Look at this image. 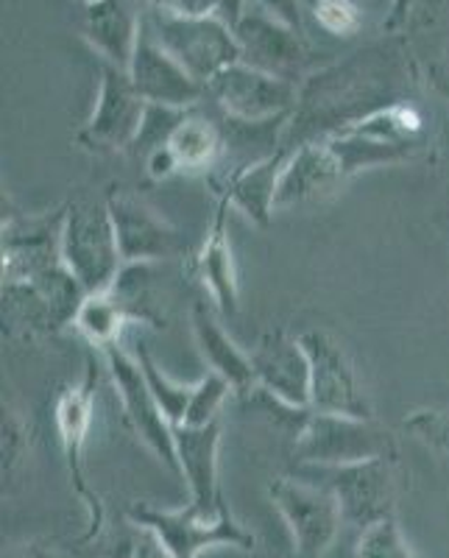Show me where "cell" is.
<instances>
[{
	"label": "cell",
	"mask_w": 449,
	"mask_h": 558,
	"mask_svg": "<svg viewBox=\"0 0 449 558\" xmlns=\"http://www.w3.org/2000/svg\"><path fill=\"white\" fill-rule=\"evenodd\" d=\"M84 299L82 282L59 263L28 279L3 282V327L20 341L57 336L76 322Z\"/></svg>",
	"instance_id": "cell-1"
},
{
	"label": "cell",
	"mask_w": 449,
	"mask_h": 558,
	"mask_svg": "<svg viewBox=\"0 0 449 558\" xmlns=\"http://www.w3.org/2000/svg\"><path fill=\"white\" fill-rule=\"evenodd\" d=\"M293 452L302 466H347L374 458H399V441L374 416H343L311 408Z\"/></svg>",
	"instance_id": "cell-2"
},
{
	"label": "cell",
	"mask_w": 449,
	"mask_h": 558,
	"mask_svg": "<svg viewBox=\"0 0 449 558\" xmlns=\"http://www.w3.org/2000/svg\"><path fill=\"white\" fill-rule=\"evenodd\" d=\"M62 263L87 293L107 291L121 277L126 263L107 198H76L64 207Z\"/></svg>",
	"instance_id": "cell-3"
},
{
	"label": "cell",
	"mask_w": 449,
	"mask_h": 558,
	"mask_svg": "<svg viewBox=\"0 0 449 558\" xmlns=\"http://www.w3.org/2000/svg\"><path fill=\"white\" fill-rule=\"evenodd\" d=\"M143 17L157 43L204 87L223 68L241 62V45L234 37V28L221 14L182 17V14L146 9Z\"/></svg>",
	"instance_id": "cell-4"
},
{
	"label": "cell",
	"mask_w": 449,
	"mask_h": 558,
	"mask_svg": "<svg viewBox=\"0 0 449 558\" xmlns=\"http://www.w3.org/2000/svg\"><path fill=\"white\" fill-rule=\"evenodd\" d=\"M302 477L336 495L343 525L366 531L388 517H397V458H374L347 466H304Z\"/></svg>",
	"instance_id": "cell-5"
},
{
	"label": "cell",
	"mask_w": 449,
	"mask_h": 558,
	"mask_svg": "<svg viewBox=\"0 0 449 558\" xmlns=\"http://www.w3.org/2000/svg\"><path fill=\"white\" fill-rule=\"evenodd\" d=\"M129 520L151 527L165 545V550L173 558H198L209 547H238V550H252L254 533L246 531L234 520L229 506H223L218 514H207L198 506L187 502L177 511H165L154 506H132Z\"/></svg>",
	"instance_id": "cell-6"
},
{
	"label": "cell",
	"mask_w": 449,
	"mask_h": 558,
	"mask_svg": "<svg viewBox=\"0 0 449 558\" xmlns=\"http://www.w3.org/2000/svg\"><path fill=\"white\" fill-rule=\"evenodd\" d=\"M96 383L98 372L93 357L87 361V375L76 386H64L53 405V422L59 430V445H62L64 461H68L70 483L76 488V495L82 497L84 508H87V533L84 542H93L101 536L104 522H107V508H104L101 497L93 492L87 483V472H84V447H87L89 427L96 418Z\"/></svg>",
	"instance_id": "cell-7"
},
{
	"label": "cell",
	"mask_w": 449,
	"mask_h": 558,
	"mask_svg": "<svg viewBox=\"0 0 449 558\" xmlns=\"http://www.w3.org/2000/svg\"><path fill=\"white\" fill-rule=\"evenodd\" d=\"M277 508L293 536L296 558H324L338 542L343 514L336 495L307 477H277L268 486Z\"/></svg>",
	"instance_id": "cell-8"
},
{
	"label": "cell",
	"mask_w": 449,
	"mask_h": 558,
	"mask_svg": "<svg viewBox=\"0 0 449 558\" xmlns=\"http://www.w3.org/2000/svg\"><path fill=\"white\" fill-rule=\"evenodd\" d=\"M204 89L207 98L238 123L288 121L299 104L296 82L274 76L243 59L223 68Z\"/></svg>",
	"instance_id": "cell-9"
},
{
	"label": "cell",
	"mask_w": 449,
	"mask_h": 558,
	"mask_svg": "<svg viewBox=\"0 0 449 558\" xmlns=\"http://www.w3.org/2000/svg\"><path fill=\"white\" fill-rule=\"evenodd\" d=\"M101 352L132 430L137 433L139 441L157 456V461H162L168 470L179 475L173 425L165 418L162 408H159L157 397L151 393V386H148L146 375H143V368H139L134 352H126L123 341L112 343V347L101 349Z\"/></svg>",
	"instance_id": "cell-10"
},
{
	"label": "cell",
	"mask_w": 449,
	"mask_h": 558,
	"mask_svg": "<svg viewBox=\"0 0 449 558\" xmlns=\"http://www.w3.org/2000/svg\"><path fill=\"white\" fill-rule=\"evenodd\" d=\"M148 101L134 89L129 70L101 62L96 109L78 132V143L89 151H123L137 140Z\"/></svg>",
	"instance_id": "cell-11"
},
{
	"label": "cell",
	"mask_w": 449,
	"mask_h": 558,
	"mask_svg": "<svg viewBox=\"0 0 449 558\" xmlns=\"http://www.w3.org/2000/svg\"><path fill=\"white\" fill-rule=\"evenodd\" d=\"M311 357V408L343 416H374L366 393L357 383V372L347 347L327 330H304L302 336Z\"/></svg>",
	"instance_id": "cell-12"
},
{
	"label": "cell",
	"mask_w": 449,
	"mask_h": 558,
	"mask_svg": "<svg viewBox=\"0 0 449 558\" xmlns=\"http://www.w3.org/2000/svg\"><path fill=\"white\" fill-rule=\"evenodd\" d=\"M118 246L126 266H151L184 254V238L171 221L132 193L112 191L107 196Z\"/></svg>",
	"instance_id": "cell-13"
},
{
	"label": "cell",
	"mask_w": 449,
	"mask_h": 558,
	"mask_svg": "<svg viewBox=\"0 0 449 558\" xmlns=\"http://www.w3.org/2000/svg\"><path fill=\"white\" fill-rule=\"evenodd\" d=\"M248 357L263 391L291 408H311V357L302 338L286 330H268L259 336Z\"/></svg>",
	"instance_id": "cell-14"
},
{
	"label": "cell",
	"mask_w": 449,
	"mask_h": 558,
	"mask_svg": "<svg viewBox=\"0 0 449 558\" xmlns=\"http://www.w3.org/2000/svg\"><path fill=\"white\" fill-rule=\"evenodd\" d=\"M234 37L241 45L243 62L274 73L279 78H288V82H296L304 62H307L302 32H296V28H291L288 23L271 17V14L257 7L246 9L243 17L234 23Z\"/></svg>",
	"instance_id": "cell-15"
},
{
	"label": "cell",
	"mask_w": 449,
	"mask_h": 558,
	"mask_svg": "<svg viewBox=\"0 0 449 558\" xmlns=\"http://www.w3.org/2000/svg\"><path fill=\"white\" fill-rule=\"evenodd\" d=\"M129 76H132L134 89L146 98L148 104H168V107H198V101L207 98L204 84L196 78L165 51L157 37L148 28L146 17H143V32H139L137 48H134V59L129 64Z\"/></svg>",
	"instance_id": "cell-16"
},
{
	"label": "cell",
	"mask_w": 449,
	"mask_h": 558,
	"mask_svg": "<svg viewBox=\"0 0 449 558\" xmlns=\"http://www.w3.org/2000/svg\"><path fill=\"white\" fill-rule=\"evenodd\" d=\"M343 182H347V173H343L341 159H338L336 148L329 146L327 137L302 143V146L291 148L286 171L279 177L277 209L316 202V198L338 191Z\"/></svg>",
	"instance_id": "cell-17"
},
{
	"label": "cell",
	"mask_w": 449,
	"mask_h": 558,
	"mask_svg": "<svg viewBox=\"0 0 449 558\" xmlns=\"http://www.w3.org/2000/svg\"><path fill=\"white\" fill-rule=\"evenodd\" d=\"M177 438V458L179 475L187 481L191 488V502L207 514H218L227 502L218 486V447H221V418L209 422L204 427L177 425L173 427Z\"/></svg>",
	"instance_id": "cell-18"
},
{
	"label": "cell",
	"mask_w": 449,
	"mask_h": 558,
	"mask_svg": "<svg viewBox=\"0 0 449 558\" xmlns=\"http://www.w3.org/2000/svg\"><path fill=\"white\" fill-rule=\"evenodd\" d=\"M139 32H143V14L134 12L132 0L84 3V39L101 62L129 70Z\"/></svg>",
	"instance_id": "cell-19"
},
{
	"label": "cell",
	"mask_w": 449,
	"mask_h": 558,
	"mask_svg": "<svg viewBox=\"0 0 449 558\" xmlns=\"http://www.w3.org/2000/svg\"><path fill=\"white\" fill-rule=\"evenodd\" d=\"M288 157H291V148L282 146L268 154V157L246 166L243 171L232 173L223 184L221 198H227L229 207L241 209L252 223L268 227L274 209H277L279 177L286 171Z\"/></svg>",
	"instance_id": "cell-20"
},
{
	"label": "cell",
	"mask_w": 449,
	"mask_h": 558,
	"mask_svg": "<svg viewBox=\"0 0 449 558\" xmlns=\"http://www.w3.org/2000/svg\"><path fill=\"white\" fill-rule=\"evenodd\" d=\"M227 209L229 202L221 198L213 227L207 232V241L202 243L196 254V274L218 305V311L223 316H234L241 307V282H238V266H234L232 243L227 235Z\"/></svg>",
	"instance_id": "cell-21"
},
{
	"label": "cell",
	"mask_w": 449,
	"mask_h": 558,
	"mask_svg": "<svg viewBox=\"0 0 449 558\" xmlns=\"http://www.w3.org/2000/svg\"><path fill=\"white\" fill-rule=\"evenodd\" d=\"M193 338H196V347L202 352L204 363L209 366V372L221 375L232 386L234 393H248L252 388H257V377H254L248 352H243L232 341V336L216 322V316L207 311V305L193 307Z\"/></svg>",
	"instance_id": "cell-22"
},
{
	"label": "cell",
	"mask_w": 449,
	"mask_h": 558,
	"mask_svg": "<svg viewBox=\"0 0 449 558\" xmlns=\"http://www.w3.org/2000/svg\"><path fill=\"white\" fill-rule=\"evenodd\" d=\"M171 154L177 157L179 173H207L218 166V159L223 154V132L218 129L216 121H209L204 114L191 109V114L184 118L182 126L168 143Z\"/></svg>",
	"instance_id": "cell-23"
},
{
	"label": "cell",
	"mask_w": 449,
	"mask_h": 558,
	"mask_svg": "<svg viewBox=\"0 0 449 558\" xmlns=\"http://www.w3.org/2000/svg\"><path fill=\"white\" fill-rule=\"evenodd\" d=\"M134 316L123 296L114 288H107L101 293H87L84 305L78 307V316L73 327L78 336L96 349H107L112 343L123 341L126 327H132Z\"/></svg>",
	"instance_id": "cell-24"
},
{
	"label": "cell",
	"mask_w": 449,
	"mask_h": 558,
	"mask_svg": "<svg viewBox=\"0 0 449 558\" xmlns=\"http://www.w3.org/2000/svg\"><path fill=\"white\" fill-rule=\"evenodd\" d=\"M134 357H137L139 368H143V375H146L148 386H151V393L157 397L165 418H168L173 427L182 425L184 413H187V405H191V397H193V388H196V383H191V386H184V383H173L171 377L165 375L162 368L157 366V361H154L151 352H148L143 343H139V349L134 352Z\"/></svg>",
	"instance_id": "cell-25"
},
{
	"label": "cell",
	"mask_w": 449,
	"mask_h": 558,
	"mask_svg": "<svg viewBox=\"0 0 449 558\" xmlns=\"http://www.w3.org/2000/svg\"><path fill=\"white\" fill-rule=\"evenodd\" d=\"M191 109L168 107V104H148L146 118H143V126H139L132 151H137L139 157L146 159L151 151L168 146L173 134H177V129L182 126L184 118L191 114Z\"/></svg>",
	"instance_id": "cell-26"
},
{
	"label": "cell",
	"mask_w": 449,
	"mask_h": 558,
	"mask_svg": "<svg viewBox=\"0 0 449 558\" xmlns=\"http://www.w3.org/2000/svg\"><path fill=\"white\" fill-rule=\"evenodd\" d=\"M354 558H418V556L416 550L408 545L405 536H402V527H399L397 517H388V520L361 531L357 545H354Z\"/></svg>",
	"instance_id": "cell-27"
},
{
	"label": "cell",
	"mask_w": 449,
	"mask_h": 558,
	"mask_svg": "<svg viewBox=\"0 0 449 558\" xmlns=\"http://www.w3.org/2000/svg\"><path fill=\"white\" fill-rule=\"evenodd\" d=\"M229 393H232V386H229L221 375H216V372H207V375L196 383V388H193L191 405H187L182 425L204 427L209 425V422L221 418L218 413H221Z\"/></svg>",
	"instance_id": "cell-28"
},
{
	"label": "cell",
	"mask_w": 449,
	"mask_h": 558,
	"mask_svg": "<svg viewBox=\"0 0 449 558\" xmlns=\"http://www.w3.org/2000/svg\"><path fill=\"white\" fill-rule=\"evenodd\" d=\"M32 450V425L20 411L3 402V483L12 481Z\"/></svg>",
	"instance_id": "cell-29"
},
{
	"label": "cell",
	"mask_w": 449,
	"mask_h": 558,
	"mask_svg": "<svg viewBox=\"0 0 449 558\" xmlns=\"http://www.w3.org/2000/svg\"><path fill=\"white\" fill-rule=\"evenodd\" d=\"M313 17L332 37H354L363 28V12L354 0H313Z\"/></svg>",
	"instance_id": "cell-30"
},
{
	"label": "cell",
	"mask_w": 449,
	"mask_h": 558,
	"mask_svg": "<svg viewBox=\"0 0 449 558\" xmlns=\"http://www.w3.org/2000/svg\"><path fill=\"white\" fill-rule=\"evenodd\" d=\"M109 558H173L165 550L157 533L151 527L129 520L126 531L109 545Z\"/></svg>",
	"instance_id": "cell-31"
},
{
	"label": "cell",
	"mask_w": 449,
	"mask_h": 558,
	"mask_svg": "<svg viewBox=\"0 0 449 558\" xmlns=\"http://www.w3.org/2000/svg\"><path fill=\"white\" fill-rule=\"evenodd\" d=\"M405 430L449 456V408H424L405 418Z\"/></svg>",
	"instance_id": "cell-32"
},
{
	"label": "cell",
	"mask_w": 449,
	"mask_h": 558,
	"mask_svg": "<svg viewBox=\"0 0 449 558\" xmlns=\"http://www.w3.org/2000/svg\"><path fill=\"white\" fill-rule=\"evenodd\" d=\"M148 9L182 17H202V14H221V0H146Z\"/></svg>",
	"instance_id": "cell-33"
},
{
	"label": "cell",
	"mask_w": 449,
	"mask_h": 558,
	"mask_svg": "<svg viewBox=\"0 0 449 558\" xmlns=\"http://www.w3.org/2000/svg\"><path fill=\"white\" fill-rule=\"evenodd\" d=\"M254 7L302 32V0H252Z\"/></svg>",
	"instance_id": "cell-34"
},
{
	"label": "cell",
	"mask_w": 449,
	"mask_h": 558,
	"mask_svg": "<svg viewBox=\"0 0 449 558\" xmlns=\"http://www.w3.org/2000/svg\"><path fill=\"white\" fill-rule=\"evenodd\" d=\"M3 558H62L53 545L45 542H20V545H9L3 550Z\"/></svg>",
	"instance_id": "cell-35"
},
{
	"label": "cell",
	"mask_w": 449,
	"mask_h": 558,
	"mask_svg": "<svg viewBox=\"0 0 449 558\" xmlns=\"http://www.w3.org/2000/svg\"><path fill=\"white\" fill-rule=\"evenodd\" d=\"M413 7H416V0H391V12H388L386 26L391 28V32L399 26H405L408 17L413 14Z\"/></svg>",
	"instance_id": "cell-36"
},
{
	"label": "cell",
	"mask_w": 449,
	"mask_h": 558,
	"mask_svg": "<svg viewBox=\"0 0 449 558\" xmlns=\"http://www.w3.org/2000/svg\"><path fill=\"white\" fill-rule=\"evenodd\" d=\"M246 3L248 0H221V17L234 28V23H238V20L243 17V12H246Z\"/></svg>",
	"instance_id": "cell-37"
},
{
	"label": "cell",
	"mask_w": 449,
	"mask_h": 558,
	"mask_svg": "<svg viewBox=\"0 0 449 558\" xmlns=\"http://www.w3.org/2000/svg\"><path fill=\"white\" fill-rule=\"evenodd\" d=\"M433 84H436L438 96H441L444 101H447V107H449V68L433 70Z\"/></svg>",
	"instance_id": "cell-38"
},
{
	"label": "cell",
	"mask_w": 449,
	"mask_h": 558,
	"mask_svg": "<svg viewBox=\"0 0 449 558\" xmlns=\"http://www.w3.org/2000/svg\"><path fill=\"white\" fill-rule=\"evenodd\" d=\"M441 3H444V0H416L413 12H430V9H438Z\"/></svg>",
	"instance_id": "cell-39"
},
{
	"label": "cell",
	"mask_w": 449,
	"mask_h": 558,
	"mask_svg": "<svg viewBox=\"0 0 449 558\" xmlns=\"http://www.w3.org/2000/svg\"><path fill=\"white\" fill-rule=\"evenodd\" d=\"M82 3H93V0H82Z\"/></svg>",
	"instance_id": "cell-40"
}]
</instances>
